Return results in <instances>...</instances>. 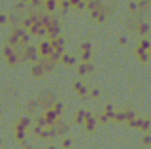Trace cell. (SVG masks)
<instances>
[{"mask_svg":"<svg viewBox=\"0 0 151 149\" xmlns=\"http://www.w3.org/2000/svg\"><path fill=\"white\" fill-rule=\"evenodd\" d=\"M149 29H151V27H149V23L140 21V23H138V27H136V32H138L140 36H145V34L149 32Z\"/></svg>","mask_w":151,"mask_h":149,"instance_id":"cell-21","label":"cell"},{"mask_svg":"<svg viewBox=\"0 0 151 149\" xmlns=\"http://www.w3.org/2000/svg\"><path fill=\"white\" fill-rule=\"evenodd\" d=\"M60 145H63V147H72L74 145V140L72 138H64L63 142H60Z\"/></svg>","mask_w":151,"mask_h":149,"instance_id":"cell-38","label":"cell"},{"mask_svg":"<svg viewBox=\"0 0 151 149\" xmlns=\"http://www.w3.org/2000/svg\"><path fill=\"white\" fill-rule=\"evenodd\" d=\"M113 121L119 125H127V111H115V115H113Z\"/></svg>","mask_w":151,"mask_h":149,"instance_id":"cell-22","label":"cell"},{"mask_svg":"<svg viewBox=\"0 0 151 149\" xmlns=\"http://www.w3.org/2000/svg\"><path fill=\"white\" fill-rule=\"evenodd\" d=\"M127 42H129V38H127L125 34H123V36H119V38H117V44H119V45H127Z\"/></svg>","mask_w":151,"mask_h":149,"instance_id":"cell-46","label":"cell"},{"mask_svg":"<svg viewBox=\"0 0 151 149\" xmlns=\"http://www.w3.org/2000/svg\"><path fill=\"white\" fill-rule=\"evenodd\" d=\"M38 125H42V127H47V121H45V115H42V117H38V121H36Z\"/></svg>","mask_w":151,"mask_h":149,"instance_id":"cell-48","label":"cell"},{"mask_svg":"<svg viewBox=\"0 0 151 149\" xmlns=\"http://www.w3.org/2000/svg\"><path fill=\"white\" fill-rule=\"evenodd\" d=\"M6 60H8V66H12V68H13V66H17V64L21 62V57H19L17 51H13L9 57H6Z\"/></svg>","mask_w":151,"mask_h":149,"instance_id":"cell-20","label":"cell"},{"mask_svg":"<svg viewBox=\"0 0 151 149\" xmlns=\"http://www.w3.org/2000/svg\"><path fill=\"white\" fill-rule=\"evenodd\" d=\"M149 0H138V11H144V10H147L149 8Z\"/></svg>","mask_w":151,"mask_h":149,"instance_id":"cell-33","label":"cell"},{"mask_svg":"<svg viewBox=\"0 0 151 149\" xmlns=\"http://www.w3.org/2000/svg\"><path fill=\"white\" fill-rule=\"evenodd\" d=\"M98 125H100V123H98V117H96V115H89V117H87V121L83 123V127H85V132H87V134L94 132Z\"/></svg>","mask_w":151,"mask_h":149,"instance_id":"cell-8","label":"cell"},{"mask_svg":"<svg viewBox=\"0 0 151 149\" xmlns=\"http://www.w3.org/2000/svg\"><path fill=\"white\" fill-rule=\"evenodd\" d=\"M129 11H130V13L138 11V2H129Z\"/></svg>","mask_w":151,"mask_h":149,"instance_id":"cell-40","label":"cell"},{"mask_svg":"<svg viewBox=\"0 0 151 149\" xmlns=\"http://www.w3.org/2000/svg\"><path fill=\"white\" fill-rule=\"evenodd\" d=\"M19 53V51H17ZM19 57H21V62H36L38 59H40V51H38V47H34V45H25V47L21 49V53H19Z\"/></svg>","mask_w":151,"mask_h":149,"instance_id":"cell-1","label":"cell"},{"mask_svg":"<svg viewBox=\"0 0 151 149\" xmlns=\"http://www.w3.org/2000/svg\"><path fill=\"white\" fill-rule=\"evenodd\" d=\"M136 49H145V51H149V49H151V42H149V38L142 36V40H140V44H138V47H136Z\"/></svg>","mask_w":151,"mask_h":149,"instance_id":"cell-24","label":"cell"},{"mask_svg":"<svg viewBox=\"0 0 151 149\" xmlns=\"http://www.w3.org/2000/svg\"><path fill=\"white\" fill-rule=\"evenodd\" d=\"M70 2H72V10H76V11L87 10V0H70Z\"/></svg>","mask_w":151,"mask_h":149,"instance_id":"cell-19","label":"cell"},{"mask_svg":"<svg viewBox=\"0 0 151 149\" xmlns=\"http://www.w3.org/2000/svg\"><path fill=\"white\" fill-rule=\"evenodd\" d=\"M60 34V19L59 17H53L51 19V23L47 25V36L49 38H55V36Z\"/></svg>","mask_w":151,"mask_h":149,"instance_id":"cell-5","label":"cell"},{"mask_svg":"<svg viewBox=\"0 0 151 149\" xmlns=\"http://www.w3.org/2000/svg\"><path fill=\"white\" fill-rule=\"evenodd\" d=\"M81 87H83V83H81V81H79V80H78V81H74V83H72V89H74L76 92H78L79 89H81Z\"/></svg>","mask_w":151,"mask_h":149,"instance_id":"cell-43","label":"cell"},{"mask_svg":"<svg viewBox=\"0 0 151 149\" xmlns=\"http://www.w3.org/2000/svg\"><path fill=\"white\" fill-rule=\"evenodd\" d=\"M142 143H144V145H151V136H149L147 132H145V136L142 138Z\"/></svg>","mask_w":151,"mask_h":149,"instance_id":"cell-44","label":"cell"},{"mask_svg":"<svg viewBox=\"0 0 151 149\" xmlns=\"http://www.w3.org/2000/svg\"><path fill=\"white\" fill-rule=\"evenodd\" d=\"M44 115H45V121H47V127H51V125H55L57 121L60 119V115L57 113V111H55L53 108H45Z\"/></svg>","mask_w":151,"mask_h":149,"instance_id":"cell-9","label":"cell"},{"mask_svg":"<svg viewBox=\"0 0 151 149\" xmlns=\"http://www.w3.org/2000/svg\"><path fill=\"white\" fill-rule=\"evenodd\" d=\"M38 102H40V106L42 108H51V106L55 104V95L53 92H40L38 95Z\"/></svg>","mask_w":151,"mask_h":149,"instance_id":"cell-4","label":"cell"},{"mask_svg":"<svg viewBox=\"0 0 151 149\" xmlns=\"http://www.w3.org/2000/svg\"><path fill=\"white\" fill-rule=\"evenodd\" d=\"M44 2L45 0H30V2H28V8H30V10H38V8L44 6Z\"/></svg>","mask_w":151,"mask_h":149,"instance_id":"cell-29","label":"cell"},{"mask_svg":"<svg viewBox=\"0 0 151 149\" xmlns=\"http://www.w3.org/2000/svg\"><path fill=\"white\" fill-rule=\"evenodd\" d=\"M60 62L64 64V66H76V57L74 55H70V53H63V57H60Z\"/></svg>","mask_w":151,"mask_h":149,"instance_id":"cell-17","label":"cell"},{"mask_svg":"<svg viewBox=\"0 0 151 149\" xmlns=\"http://www.w3.org/2000/svg\"><path fill=\"white\" fill-rule=\"evenodd\" d=\"M6 23H9V17L6 15V13H0V27H4Z\"/></svg>","mask_w":151,"mask_h":149,"instance_id":"cell-39","label":"cell"},{"mask_svg":"<svg viewBox=\"0 0 151 149\" xmlns=\"http://www.w3.org/2000/svg\"><path fill=\"white\" fill-rule=\"evenodd\" d=\"M59 2H60V0H59Z\"/></svg>","mask_w":151,"mask_h":149,"instance_id":"cell-51","label":"cell"},{"mask_svg":"<svg viewBox=\"0 0 151 149\" xmlns=\"http://www.w3.org/2000/svg\"><path fill=\"white\" fill-rule=\"evenodd\" d=\"M91 57H93V49H83L81 51V60H83V62L91 60Z\"/></svg>","mask_w":151,"mask_h":149,"instance_id":"cell-32","label":"cell"},{"mask_svg":"<svg viewBox=\"0 0 151 149\" xmlns=\"http://www.w3.org/2000/svg\"><path fill=\"white\" fill-rule=\"evenodd\" d=\"M38 51H40V59H47L53 53V44H51V40H42L40 44H38Z\"/></svg>","mask_w":151,"mask_h":149,"instance_id":"cell-2","label":"cell"},{"mask_svg":"<svg viewBox=\"0 0 151 149\" xmlns=\"http://www.w3.org/2000/svg\"><path fill=\"white\" fill-rule=\"evenodd\" d=\"M104 111H106V113L111 117V121H113V115H115V110H113V106H111V104H106V108H104Z\"/></svg>","mask_w":151,"mask_h":149,"instance_id":"cell-37","label":"cell"},{"mask_svg":"<svg viewBox=\"0 0 151 149\" xmlns=\"http://www.w3.org/2000/svg\"><path fill=\"white\" fill-rule=\"evenodd\" d=\"M70 10H72V2H70V0H60V2H59V11H60V15H66Z\"/></svg>","mask_w":151,"mask_h":149,"instance_id":"cell-18","label":"cell"},{"mask_svg":"<svg viewBox=\"0 0 151 149\" xmlns=\"http://www.w3.org/2000/svg\"><path fill=\"white\" fill-rule=\"evenodd\" d=\"M149 128H151V121L149 119H142L138 130H142V132H149Z\"/></svg>","mask_w":151,"mask_h":149,"instance_id":"cell-28","label":"cell"},{"mask_svg":"<svg viewBox=\"0 0 151 149\" xmlns=\"http://www.w3.org/2000/svg\"><path fill=\"white\" fill-rule=\"evenodd\" d=\"M13 132H15V140H17V142H25V138H27V130L25 128H15V130H13Z\"/></svg>","mask_w":151,"mask_h":149,"instance_id":"cell-25","label":"cell"},{"mask_svg":"<svg viewBox=\"0 0 151 149\" xmlns=\"http://www.w3.org/2000/svg\"><path fill=\"white\" fill-rule=\"evenodd\" d=\"M36 106H40L38 98H34V100H30V102H28V104H27V110H28V111H34V110H36Z\"/></svg>","mask_w":151,"mask_h":149,"instance_id":"cell-35","label":"cell"},{"mask_svg":"<svg viewBox=\"0 0 151 149\" xmlns=\"http://www.w3.org/2000/svg\"><path fill=\"white\" fill-rule=\"evenodd\" d=\"M79 49H81V51H83V49H93V44H91L89 40H85L83 44H81V47H79Z\"/></svg>","mask_w":151,"mask_h":149,"instance_id":"cell-45","label":"cell"},{"mask_svg":"<svg viewBox=\"0 0 151 149\" xmlns=\"http://www.w3.org/2000/svg\"><path fill=\"white\" fill-rule=\"evenodd\" d=\"M51 40V44H53V49L55 51H60V53H64V44H66V42H64V38H63V36H55V38H49Z\"/></svg>","mask_w":151,"mask_h":149,"instance_id":"cell-12","label":"cell"},{"mask_svg":"<svg viewBox=\"0 0 151 149\" xmlns=\"http://www.w3.org/2000/svg\"><path fill=\"white\" fill-rule=\"evenodd\" d=\"M96 117H98V123H100V125H108V123L111 121V117L106 113V111H102V113H100V115H96Z\"/></svg>","mask_w":151,"mask_h":149,"instance_id":"cell-26","label":"cell"},{"mask_svg":"<svg viewBox=\"0 0 151 149\" xmlns=\"http://www.w3.org/2000/svg\"><path fill=\"white\" fill-rule=\"evenodd\" d=\"M78 95H79V98H89V89H87V87H81V89H79L78 91Z\"/></svg>","mask_w":151,"mask_h":149,"instance_id":"cell-36","label":"cell"},{"mask_svg":"<svg viewBox=\"0 0 151 149\" xmlns=\"http://www.w3.org/2000/svg\"><path fill=\"white\" fill-rule=\"evenodd\" d=\"M44 10L47 13H55L59 10V0H45L44 2Z\"/></svg>","mask_w":151,"mask_h":149,"instance_id":"cell-15","label":"cell"},{"mask_svg":"<svg viewBox=\"0 0 151 149\" xmlns=\"http://www.w3.org/2000/svg\"><path fill=\"white\" fill-rule=\"evenodd\" d=\"M89 115H93L91 111H87V110H83V108L78 110V111H76V125H83L85 121H87Z\"/></svg>","mask_w":151,"mask_h":149,"instance_id":"cell-13","label":"cell"},{"mask_svg":"<svg viewBox=\"0 0 151 149\" xmlns=\"http://www.w3.org/2000/svg\"><path fill=\"white\" fill-rule=\"evenodd\" d=\"M136 57L140 59V62H147V60H149V51H145V49H136Z\"/></svg>","mask_w":151,"mask_h":149,"instance_id":"cell-23","label":"cell"},{"mask_svg":"<svg viewBox=\"0 0 151 149\" xmlns=\"http://www.w3.org/2000/svg\"><path fill=\"white\" fill-rule=\"evenodd\" d=\"M28 32H30L32 36H38V38H42V36H45V34H47V27H45L42 21H36L34 25L28 29Z\"/></svg>","mask_w":151,"mask_h":149,"instance_id":"cell-6","label":"cell"},{"mask_svg":"<svg viewBox=\"0 0 151 149\" xmlns=\"http://www.w3.org/2000/svg\"><path fill=\"white\" fill-rule=\"evenodd\" d=\"M8 17H9V23H12V25H15V27H17V25H21V21H23V19H19V15H17L15 11L9 13Z\"/></svg>","mask_w":151,"mask_h":149,"instance_id":"cell-31","label":"cell"},{"mask_svg":"<svg viewBox=\"0 0 151 149\" xmlns=\"http://www.w3.org/2000/svg\"><path fill=\"white\" fill-rule=\"evenodd\" d=\"M30 74H32V77H36V80H40V77H44L45 76V68H44V62H42V60H40V62H38V60H36V62H32V66H30Z\"/></svg>","mask_w":151,"mask_h":149,"instance_id":"cell-7","label":"cell"},{"mask_svg":"<svg viewBox=\"0 0 151 149\" xmlns=\"http://www.w3.org/2000/svg\"><path fill=\"white\" fill-rule=\"evenodd\" d=\"M91 19L93 21H96V23H104L108 19V10H106V6H98L96 10H91Z\"/></svg>","mask_w":151,"mask_h":149,"instance_id":"cell-3","label":"cell"},{"mask_svg":"<svg viewBox=\"0 0 151 149\" xmlns=\"http://www.w3.org/2000/svg\"><path fill=\"white\" fill-rule=\"evenodd\" d=\"M140 123H142V119H130V121H127V125H129L130 128H140Z\"/></svg>","mask_w":151,"mask_h":149,"instance_id":"cell-34","label":"cell"},{"mask_svg":"<svg viewBox=\"0 0 151 149\" xmlns=\"http://www.w3.org/2000/svg\"><path fill=\"white\" fill-rule=\"evenodd\" d=\"M93 72H94V66L91 64V60H87V62L81 60V62L78 64V74L79 76H87V74H93Z\"/></svg>","mask_w":151,"mask_h":149,"instance_id":"cell-11","label":"cell"},{"mask_svg":"<svg viewBox=\"0 0 151 149\" xmlns=\"http://www.w3.org/2000/svg\"><path fill=\"white\" fill-rule=\"evenodd\" d=\"M89 96H91V98H100V91H98V89H93L91 92H89Z\"/></svg>","mask_w":151,"mask_h":149,"instance_id":"cell-47","label":"cell"},{"mask_svg":"<svg viewBox=\"0 0 151 149\" xmlns=\"http://www.w3.org/2000/svg\"><path fill=\"white\" fill-rule=\"evenodd\" d=\"M98 6H102V0H87V10H96Z\"/></svg>","mask_w":151,"mask_h":149,"instance_id":"cell-27","label":"cell"},{"mask_svg":"<svg viewBox=\"0 0 151 149\" xmlns=\"http://www.w3.org/2000/svg\"><path fill=\"white\" fill-rule=\"evenodd\" d=\"M125 111H127V121L136 119V111H134V110H125Z\"/></svg>","mask_w":151,"mask_h":149,"instance_id":"cell-41","label":"cell"},{"mask_svg":"<svg viewBox=\"0 0 151 149\" xmlns=\"http://www.w3.org/2000/svg\"><path fill=\"white\" fill-rule=\"evenodd\" d=\"M53 127H55V130H57V134H59V136H66V134H68V130H70V127H68L66 123H63L60 119L57 121Z\"/></svg>","mask_w":151,"mask_h":149,"instance_id":"cell-14","label":"cell"},{"mask_svg":"<svg viewBox=\"0 0 151 149\" xmlns=\"http://www.w3.org/2000/svg\"><path fill=\"white\" fill-rule=\"evenodd\" d=\"M21 2H25V4H28V2H30V0H21Z\"/></svg>","mask_w":151,"mask_h":149,"instance_id":"cell-49","label":"cell"},{"mask_svg":"<svg viewBox=\"0 0 151 149\" xmlns=\"http://www.w3.org/2000/svg\"><path fill=\"white\" fill-rule=\"evenodd\" d=\"M149 2H151V0H149Z\"/></svg>","mask_w":151,"mask_h":149,"instance_id":"cell-52","label":"cell"},{"mask_svg":"<svg viewBox=\"0 0 151 149\" xmlns=\"http://www.w3.org/2000/svg\"><path fill=\"white\" fill-rule=\"evenodd\" d=\"M38 17H40V13H36V11H30L28 15H25V17H23L21 25H23V27H25V29L28 30V29H30V27H32V25H34V23L38 21Z\"/></svg>","mask_w":151,"mask_h":149,"instance_id":"cell-10","label":"cell"},{"mask_svg":"<svg viewBox=\"0 0 151 149\" xmlns=\"http://www.w3.org/2000/svg\"><path fill=\"white\" fill-rule=\"evenodd\" d=\"M0 145H2V138H0Z\"/></svg>","mask_w":151,"mask_h":149,"instance_id":"cell-50","label":"cell"},{"mask_svg":"<svg viewBox=\"0 0 151 149\" xmlns=\"http://www.w3.org/2000/svg\"><path fill=\"white\" fill-rule=\"evenodd\" d=\"M30 123H32L30 117H28V115H25V117H21L15 125H13V130H15V128H25V130H27V128H30Z\"/></svg>","mask_w":151,"mask_h":149,"instance_id":"cell-16","label":"cell"},{"mask_svg":"<svg viewBox=\"0 0 151 149\" xmlns=\"http://www.w3.org/2000/svg\"><path fill=\"white\" fill-rule=\"evenodd\" d=\"M51 108H53L59 115H63V111H64V104H63V102H59V100H55V104L51 106Z\"/></svg>","mask_w":151,"mask_h":149,"instance_id":"cell-30","label":"cell"},{"mask_svg":"<svg viewBox=\"0 0 151 149\" xmlns=\"http://www.w3.org/2000/svg\"><path fill=\"white\" fill-rule=\"evenodd\" d=\"M42 128H44V127H42V125H34V127H32V134H34V136H38V134H40L42 132Z\"/></svg>","mask_w":151,"mask_h":149,"instance_id":"cell-42","label":"cell"}]
</instances>
